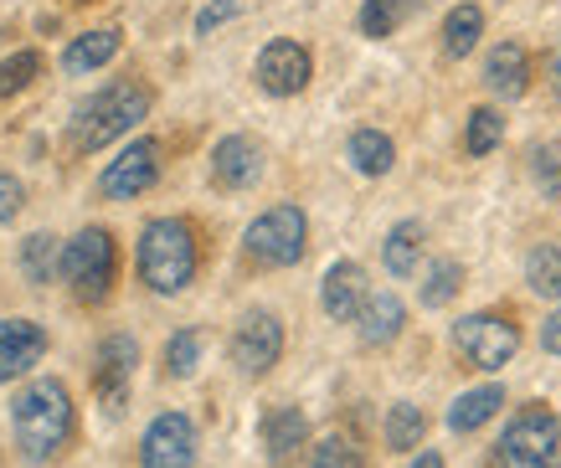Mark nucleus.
Instances as JSON below:
<instances>
[{
	"mask_svg": "<svg viewBox=\"0 0 561 468\" xmlns=\"http://www.w3.org/2000/svg\"><path fill=\"white\" fill-rule=\"evenodd\" d=\"M11 433H16L21 458L32 464H47L68 448L72 437V397L57 376H42V381L21 386L16 401H11Z\"/></svg>",
	"mask_w": 561,
	"mask_h": 468,
	"instance_id": "f257e3e1",
	"label": "nucleus"
},
{
	"mask_svg": "<svg viewBox=\"0 0 561 468\" xmlns=\"http://www.w3.org/2000/svg\"><path fill=\"white\" fill-rule=\"evenodd\" d=\"M139 278L150 284V294H181L202 267V248H196V227L186 217H154L139 232Z\"/></svg>",
	"mask_w": 561,
	"mask_h": 468,
	"instance_id": "f03ea898",
	"label": "nucleus"
},
{
	"mask_svg": "<svg viewBox=\"0 0 561 468\" xmlns=\"http://www.w3.org/2000/svg\"><path fill=\"white\" fill-rule=\"evenodd\" d=\"M150 88L145 83H114L93 93V99L78 109L72 118V145L78 150H103V145H114L124 134L135 129L139 118H150Z\"/></svg>",
	"mask_w": 561,
	"mask_h": 468,
	"instance_id": "7ed1b4c3",
	"label": "nucleus"
},
{
	"mask_svg": "<svg viewBox=\"0 0 561 468\" xmlns=\"http://www.w3.org/2000/svg\"><path fill=\"white\" fill-rule=\"evenodd\" d=\"M557 448H561V418L541 401H530L505 422L490 468H557Z\"/></svg>",
	"mask_w": 561,
	"mask_h": 468,
	"instance_id": "20e7f679",
	"label": "nucleus"
},
{
	"mask_svg": "<svg viewBox=\"0 0 561 468\" xmlns=\"http://www.w3.org/2000/svg\"><path fill=\"white\" fill-rule=\"evenodd\" d=\"M119 273V242L108 227H83L62 242V278L83 304H103Z\"/></svg>",
	"mask_w": 561,
	"mask_h": 468,
	"instance_id": "39448f33",
	"label": "nucleus"
},
{
	"mask_svg": "<svg viewBox=\"0 0 561 468\" xmlns=\"http://www.w3.org/2000/svg\"><path fill=\"white\" fill-rule=\"evenodd\" d=\"M242 248H248V258H253V263H263V267H294L299 258H305V248H309V217H305V206H294V201H278V206H268L263 217L248 221Z\"/></svg>",
	"mask_w": 561,
	"mask_h": 468,
	"instance_id": "423d86ee",
	"label": "nucleus"
},
{
	"mask_svg": "<svg viewBox=\"0 0 561 468\" xmlns=\"http://www.w3.org/2000/svg\"><path fill=\"white\" fill-rule=\"evenodd\" d=\"M454 351L474 370H500L520 351V324L500 309H474V315L454 319Z\"/></svg>",
	"mask_w": 561,
	"mask_h": 468,
	"instance_id": "0eeeda50",
	"label": "nucleus"
},
{
	"mask_svg": "<svg viewBox=\"0 0 561 468\" xmlns=\"http://www.w3.org/2000/svg\"><path fill=\"white\" fill-rule=\"evenodd\" d=\"M227 355H232V366H238L248 381L268 376V370L284 361V319L273 315V309H248V315L232 324Z\"/></svg>",
	"mask_w": 561,
	"mask_h": 468,
	"instance_id": "6e6552de",
	"label": "nucleus"
},
{
	"mask_svg": "<svg viewBox=\"0 0 561 468\" xmlns=\"http://www.w3.org/2000/svg\"><path fill=\"white\" fill-rule=\"evenodd\" d=\"M154 181H160V139L139 134V139H129V145L103 165L99 191L108 201H135V196H145Z\"/></svg>",
	"mask_w": 561,
	"mask_h": 468,
	"instance_id": "1a4fd4ad",
	"label": "nucleus"
},
{
	"mask_svg": "<svg viewBox=\"0 0 561 468\" xmlns=\"http://www.w3.org/2000/svg\"><path fill=\"white\" fill-rule=\"evenodd\" d=\"M253 78H257L263 93H273V99H294V93H305L309 78H314V57H309L305 42H294V36H273L268 47L257 52Z\"/></svg>",
	"mask_w": 561,
	"mask_h": 468,
	"instance_id": "9d476101",
	"label": "nucleus"
},
{
	"mask_svg": "<svg viewBox=\"0 0 561 468\" xmlns=\"http://www.w3.org/2000/svg\"><path fill=\"white\" fill-rule=\"evenodd\" d=\"M139 468H196V422L186 412H160L139 437Z\"/></svg>",
	"mask_w": 561,
	"mask_h": 468,
	"instance_id": "9b49d317",
	"label": "nucleus"
},
{
	"mask_svg": "<svg viewBox=\"0 0 561 468\" xmlns=\"http://www.w3.org/2000/svg\"><path fill=\"white\" fill-rule=\"evenodd\" d=\"M135 366H139V345L129 334H103L99 340V401L108 418H119L129 407V381H135Z\"/></svg>",
	"mask_w": 561,
	"mask_h": 468,
	"instance_id": "f8f14e48",
	"label": "nucleus"
},
{
	"mask_svg": "<svg viewBox=\"0 0 561 468\" xmlns=\"http://www.w3.org/2000/svg\"><path fill=\"white\" fill-rule=\"evenodd\" d=\"M263 165H268V155L257 145L253 134H221L217 145H211V181L221 191H248V185L263 181Z\"/></svg>",
	"mask_w": 561,
	"mask_h": 468,
	"instance_id": "ddd939ff",
	"label": "nucleus"
},
{
	"mask_svg": "<svg viewBox=\"0 0 561 468\" xmlns=\"http://www.w3.org/2000/svg\"><path fill=\"white\" fill-rule=\"evenodd\" d=\"M366 299H371V284H366V267H360L356 258H341V263L324 267L320 304L335 324H356L360 309H366Z\"/></svg>",
	"mask_w": 561,
	"mask_h": 468,
	"instance_id": "4468645a",
	"label": "nucleus"
},
{
	"mask_svg": "<svg viewBox=\"0 0 561 468\" xmlns=\"http://www.w3.org/2000/svg\"><path fill=\"white\" fill-rule=\"evenodd\" d=\"M47 355V330L36 319H0V381H16Z\"/></svg>",
	"mask_w": 561,
	"mask_h": 468,
	"instance_id": "2eb2a0df",
	"label": "nucleus"
},
{
	"mask_svg": "<svg viewBox=\"0 0 561 468\" xmlns=\"http://www.w3.org/2000/svg\"><path fill=\"white\" fill-rule=\"evenodd\" d=\"M309 448V418L289 401H278L263 412V453H268V464H294L299 453Z\"/></svg>",
	"mask_w": 561,
	"mask_h": 468,
	"instance_id": "dca6fc26",
	"label": "nucleus"
},
{
	"mask_svg": "<svg viewBox=\"0 0 561 468\" xmlns=\"http://www.w3.org/2000/svg\"><path fill=\"white\" fill-rule=\"evenodd\" d=\"M484 88L494 99H526L530 88V52L520 42H500L484 57Z\"/></svg>",
	"mask_w": 561,
	"mask_h": 468,
	"instance_id": "f3484780",
	"label": "nucleus"
},
{
	"mask_svg": "<svg viewBox=\"0 0 561 468\" xmlns=\"http://www.w3.org/2000/svg\"><path fill=\"white\" fill-rule=\"evenodd\" d=\"M402 324H408V304L397 299L391 288H376L356 319V334H360L366 351H381V345H391V340L402 334Z\"/></svg>",
	"mask_w": 561,
	"mask_h": 468,
	"instance_id": "a211bd4d",
	"label": "nucleus"
},
{
	"mask_svg": "<svg viewBox=\"0 0 561 468\" xmlns=\"http://www.w3.org/2000/svg\"><path fill=\"white\" fill-rule=\"evenodd\" d=\"M423 248H427V232L423 221H397L387 232V242H381V263H387L391 278H412L417 273V263H423Z\"/></svg>",
	"mask_w": 561,
	"mask_h": 468,
	"instance_id": "6ab92c4d",
	"label": "nucleus"
},
{
	"mask_svg": "<svg viewBox=\"0 0 561 468\" xmlns=\"http://www.w3.org/2000/svg\"><path fill=\"white\" fill-rule=\"evenodd\" d=\"M114 57H119V32H114V26H99V32L72 36L68 52H62V67H68L72 78H83V72L114 62Z\"/></svg>",
	"mask_w": 561,
	"mask_h": 468,
	"instance_id": "aec40b11",
	"label": "nucleus"
},
{
	"mask_svg": "<svg viewBox=\"0 0 561 468\" xmlns=\"http://www.w3.org/2000/svg\"><path fill=\"white\" fill-rule=\"evenodd\" d=\"M500 407H505V386H494V381L474 386V391H463V397L448 407V427H454V433H479Z\"/></svg>",
	"mask_w": 561,
	"mask_h": 468,
	"instance_id": "412c9836",
	"label": "nucleus"
},
{
	"mask_svg": "<svg viewBox=\"0 0 561 468\" xmlns=\"http://www.w3.org/2000/svg\"><path fill=\"white\" fill-rule=\"evenodd\" d=\"M479 36H484V11H479L474 0H459L448 16H443V52L448 57H469L479 47Z\"/></svg>",
	"mask_w": 561,
	"mask_h": 468,
	"instance_id": "4be33fe9",
	"label": "nucleus"
},
{
	"mask_svg": "<svg viewBox=\"0 0 561 468\" xmlns=\"http://www.w3.org/2000/svg\"><path fill=\"white\" fill-rule=\"evenodd\" d=\"M381 437H387L391 453L423 448V437H427L423 407H412V401H391V407H387V422H381Z\"/></svg>",
	"mask_w": 561,
	"mask_h": 468,
	"instance_id": "5701e85b",
	"label": "nucleus"
},
{
	"mask_svg": "<svg viewBox=\"0 0 561 468\" xmlns=\"http://www.w3.org/2000/svg\"><path fill=\"white\" fill-rule=\"evenodd\" d=\"M345 155H351V165H356L360 175H387V170L397 165V145H391V134H381V129H356L351 145H345Z\"/></svg>",
	"mask_w": 561,
	"mask_h": 468,
	"instance_id": "b1692460",
	"label": "nucleus"
},
{
	"mask_svg": "<svg viewBox=\"0 0 561 468\" xmlns=\"http://www.w3.org/2000/svg\"><path fill=\"white\" fill-rule=\"evenodd\" d=\"M463 288V263L459 258H433L423 273V288H417V304L423 309H443V304H454Z\"/></svg>",
	"mask_w": 561,
	"mask_h": 468,
	"instance_id": "393cba45",
	"label": "nucleus"
},
{
	"mask_svg": "<svg viewBox=\"0 0 561 468\" xmlns=\"http://www.w3.org/2000/svg\"><path fill=\"white\" fill-rule=\"evenodd\" d=\"M21 273H26V284L47 288L51 273H62V248H57V237L51 232H32L21 242Z\"/></svg>",
	"mask_w": 561,
	"mask_h": 468,
	"instance_id": "a878e982",
	"label": "nucleus"
},
{
	"mask_svg": "<svg viewBox=\"0 0 561 468\" xmlns=\"http://www.w3.org/2000/svg\"><path fill=\"white\" fill-rule=\"evenodd\" d=\"M500 139H505V118H500V109H469V118H463V150L474 155V160H484V155L500 150Z\"/></svg>",
	"mask_w": 561,
	"mask_h": 468,
	"instance_id": "bb28decb",
	"label": "nucleus"
},
{
	"mask_svg": "<svg viewBox=\"0 0 561 468\" xmlns=\"http://www.w3.org/2000/svg\"><path fill=\"white\" fill-rule=\"evenodd\" d=\"M526 284L541 299H561V242H541L526 258Z\"/></svg>",
	"mask_w": 561,
	"mask_h": 468,
	"instance_id": "cd10ccee",
	"label": "nucleus"
},
{
	"mask_svg": "<svg viewBox=\"0 0 561 468\" xmlns=\"http://www.w3.org/2000/svg\"><path fill=\"white\" fill-rule=\"evenodd\" d=\"M196 366H202V330L186 324V330H175L165 340V376L186 381V376H196Z\"/></svg>",
	"mask_w": 561,
	"mask_h": 468,
	"instance_id": "c85d7f7f",
	"label": "nucleus"
},
{
	"mask_svg": "<svg viewBox=\"0 0 561 468\" xmlns=\"http://www.w3.org/2000/svg\"><path fill=\"white\" fill-rule=\"evenodd\" d=\"M530 181H536V191L546 201H561V145L557 139H541L530 150Z\"/></svg>",
	"mask_w": 561,
	"mask_h": 468,
	"instance_id": "c756f323",
	"label": "nucleus"
},
{
	"mask_svg": "<svg viewBox=\"0 0 561 468\" xmlns=\"http://www.w3.org/2000/svg\"><path fill=\"white\" fill-rule=\"evenodd\" d=\"M402 16H408V0H360V32L371 36V42L397 32Z\"/></svg>",
	"mask_w": 561,
	"mask_h": 468,
	"instance_id": "7c9ffc66",
	"label": "nucleus"
},
{
	"mask_svg": "<svg viewBox=\"0 0 561 468\" xmlns=\"http://www.w3.org/2000/svg\"><path fill=\"white\" fill-rule=\"evenodd\" d=\"M36 78H42V52H11L5 62H0V99H11V93H21V88H32Z\"/></svg>",
	"mask_w": 561,
	"mask_h": 468,
	"instance_id": "2f4dec72",
	"label": "nucleus"
},
{
	"mask_svg": "<svg viewBox=\"0 0 561 468\" xmlns=\"http://www.w3.org/2000/svg\"><path fill=\"white\" fill-rule=\"evenodd\" d=\"M309 468H366L360 464V448L351 437H320L314 448H309Z\"/></svg>",
	"mask_w": 561,
	"mask_h": 468,
	"instance_id": "473e14b6",
	"label": "nucleus"
},
{
	"mask_svg": "<svg viewBox=\"0 0 561 468\" xmlns=\"http://www.w3.org/2000/svg\"><path fill=\"white\" fill-rule=\"evenodd\" d=\"M21 206H26V185L16 175H0V232L21 217Z\"/></svg>",
	"mask_w": 561,
	"mask_h": 468,
	"instance_id": "72a5a7b5",
	"label": "nucleus"
},
{
	"mask_svg": "<svg viewBox=\"0 0 561 468\" xmlns=\"http://www.w3.org/2000/svg\"><path fill=\"white\" fill-rule=\"evenodd\" d=\"M238 16V0H211L202 16H196V36H206L211 26H221V21H232Z\"/></svg>",
	"mask_w": 561,
	"mask_h": 468,
	"instance_id": "f704fd0d",
	"label": "nucleus"
},
{
	"mask_svg": "<svg viewBox=\"0 0 561 468\" xmlns=\"http://www.w3.org/2000/svg\"><path fill=\"white\" fill-rule=\"evenodd\" d=\"M541 345H546V351H551V355H561V304H557V309H551V315L541 319Z\"/></svg>",
	"mask_w": 561,
	"mask_h": 468,
	"instance_id": "c9c22d12",
	"label": "nucleus"
},
{
	"mask_svg": "<svg viewBox=\"0 0 561 468\" xmlns=\"http://www.w3.org/2000/svg\"><path fill=\"white\" fill-rule=\"evenodd\" d=\"M408 468H448V464H443V453L423 448V453H417V458H412V464H408Z\"/></svg>",
	"mask_w": 561,
	"mask_h": 468,
	"instance_id": "e433bc0d",
	"label": "nucleus"
},
{
	"mask_svg": "<svg viewBox=\"0 0 561 468\" xmlns=\"http://www.w3.org/2000/svg\"><path fill=\"white\" fill-rule=\"evenodd\" d=\"M546 72H551V88H557V99H561V47L551 52V62H546Z\"/></svg>",
	"mask_w": 561,
	"mask_h": 468,
	"instance_id": "4c0bfd02",
	"label": "nucleus"
},
{
	"mask_svg": "<svg viewBox=\"0 0 561 468\" xmlns=\"http://www.w3.org/2000/svg\"><path fill=\"white\" fill-rule=\"evenodd\" d=\"M557 468H561V458H557Z\"/></svg>",
	"mask_w": 561,
	"mask_h": 468,
	"instance_id": "58836bf2",
	"label": "nucleus"
},
{
	"mask_svg": "<svg viewBox=\"0 0 561 468\" xmlns=\"http://www.w3.org/2000/svg\"><path fill=\"white\" fill-rule=\"evenodd\" d=\"M83 5H88V0H83Z\"/></svg>",
	"mask_w": 561,
	"mask_h": 468,
	"instance_id": "ea45409f",
	"label": "nucleus"
}]
</instances>
